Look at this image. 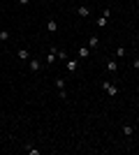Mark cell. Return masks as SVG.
<instances>
[{
    "label": "cell",
    "instance_id": "4",
    "mask_svg": "<svg viewBox=\"0 0 139 155\" xmlns=\"http://www.w3.org/2000/svg\"><path fill=\"white\" fill-rule=\"evenodd\" d=\"M56 60H58V49H56V46H51V51H49V56H46V63L53 65Z\"/></svg>",
    "mask_w": 139,
    "mask_h": 155
},
{
    "label": "cell",
    "instance_id": "6",
    "mask_svg": "<svg viewBox=\"0 0 139 155\" xmlns=\"http://www.w3.org/2000/svg\"><path fill=\"white\" fill-rule=\"evenodd\" d=\"M28 67H30V72H40L42 70V63L37 58H33V60H28Z\"/></svg>",
    "mask_w": 139,
    "mask_h": 155
},
{
    "label": "cell",
    "instance_id": "13",
    "mask_svg": "<svg viewBox=\"0 0 139 155\" xmlns=\"http://www.w3.org/2000/svg\"><path fill=\"white\" fill-rule=\"evenodd\" d=\"M7 39H9V30L2 28V30H0V42H7Z\"/></svg>",
    "mask_w": 139,
    "mask_h": 155
},
{
    "label": "cell",
    "instance_id": "3",
    "mask_svg": "<svg viewBox=\"0 0 139 155\" xmlns=\"http://www.w3.org/2000/svg\"><path fill=\"white\" fill-rule=\"evenodd\" d=\"M56 88H58V95L63 97V100H65V97H67V93H65V79H63V77H58V79H56Z\"/></svg>",
    "mask_w": 139,
    "mask_h": 155
},
{
    "label": "cell",
    "instance_id": "10",
    "mask_svg": "<svg viewBox=\"0 0 139 155\" xmlns=\"http://www.w3.org/2000/svg\"><path fill=\"white\" fill-rule=\"evenodd\" d=\"M77 58H88V46H79V51H77Z\"/></svg>",
    "mask_w": 139,
    "mask_h": 155
},
{
    "label": "cell",
    "instance_id": "19",
    "mask_svg": "<svg viewBox=\"0 0 139 155\" xmlns=\"http://www.w3.org/2000/svg\"><path fill=\"white\" fill-rule=\"evenodd\" d=\"M28 2H30V0H19V5H28Z\"/></svg>",
    "mask_w": 139,
    "mask_h": 155
},
{
    "label": "cell",
    "instance_id": "9",
    "mask_svg": "<svg viewBox=\"0 0 139 155\" xmlns=\"http://www.w3.org/2000/svg\"><path fill=\"white\" fill-rule=\"evenodd\" d=\"M77 14H79V16H91V7H77Z\"/></svg>",
    "mask_w": 139,
    "mask_h": 155
},
{
    "label": "cell",
    "instance_id": "8",
    "mask_svg": "<svg viewBox=\"0 0 139 155\" xmlns=\"http://www.w3.org/2000/svg\"><path fill=\"white\" fill-rule=\"evenodd\" d=\"M46 30H49V32H56V30H58V21H56V19H49V21H46Z\"/></svg>",
    "mask_w": 139,
    "mask_h": 155
},
{
    "label": "cell",
    "instance_id": "12",
    "mask_svg": "<svg viewBox=\"0 0 139 155\" xmlns=\"http://www.w3.org/2000/svg\"><path fill=\"white\" fill-rule=\"evenodd\" d=\"M107 21H109V16H104V14H102V16L98 19V28H104V26H107Z\"/></svg>",
    "mask_w": 139,
    "mask_h": 155
},
{
    "label": "cell",
    "instance_id": "17",
    "mask_svg": "<svg viewBox=\"0 0 139 155\" xmlns=\"http://www.w3.org/2000/svg\"><path fill=\"white\" fill-rule=\"evenodd\" d=\"M28 153H30V155H40V150L33 148V146H28Z\"/></svg>",
    "mask_w": 139,
    "mask_h": 155
},
{
    "label": "cell",
    "instance_id": "15",
    "mask_svg": "<svg viewBox=\"0 0 139 155\" xmlns=\"http://www.w3.org/2000/svg\"><path fill=\"white\" fill-rule=\"evenodd\" d=\"M67 58H70V56H67V51H63V49H58V60H63V63H65Z\"/></svg>",
    "mask_w": 139,
    "mask_h": 155
},
{
    "label": "cell",
    "instance_id": "18",
    "mask_svg": "<svg viewBox=\"0 0 139 155\" xmlns=\"http://www.w3.org/2000/svg\"><path fill=\"white\" fill-rule=\"evenodd\" d=\"M132 67H134V70H139V58H134V60H132Z\"/></svg>",
    "mask_w": 139,
    "mask_h": 155
},
{
    "label": "cell",
    "instance_id": "14",
    "mask_svg": "<svg viewBox=\"0 0 139 155\" xmlns=\"http://www.w3.org/2000/svg\"><path fill=\"white\" fill-rule=\"evenodd\" d=\"M132 132H134L132 125H125V127H123V134H125V137H132Z\"/></svg>",
    "mask_w": 139,
    "mask_h": 155
},
{
    "label": "cell",
    "instance_id": "2",
    "mask_svg": "<svg viewBox=\"0 0 139 155\" xmlns=\"http://www.w3.org/2000/svg\"><path fill=\"white\" fill-rule=\"evenodd\" d=\"M65 67H67V72H70V74H74V72L79 70V58H67V60H65Z\"/></svg>",
    "mask_w": 139,
    "mask_h": 155
},
{
    "label": "cell",
    "instance_id": "5",
    "mask_svg": "<svg viewBox=\"0 0 139 155\" xmlns=\"http://www.w3.org/2000/svg\"><path fill=\"white\" fill-rule=\"evenodd\" d=\"M16 56H19V60H23V63H28V60H30V51H28L26 46H23V49H19V53H16Z\"/></svg>",
    "mask_w": 139,
    "mask_h": 155
},
{
    "label": "cell",
    "instance_id": "16",
    "mask_svg": "<svg viewBox=\"0 0 139 155\" xmlns=\"http://www.w3.org/2000/svg\"><path fill=\"white\" fill-rule=\"evenodd\" d=\"M121 56H125V46H118V49H116V58H121Z\"/></svg>",
    "mask_w": 139,
    "mask_h": 155
},
{
    "label": "cell",
    "instance_id": "1",
    "mask_svg": "<svg viewBox=\"0 0 139 155\" xmlns=\"http://www.w3.org/2000/svg\"><path fill=\"white\" fill-rule=\"evenodd\" d=\"M102 91H104L109 97H116V95H118V88H116V84H111V81H102Z\"/></svg>",
    "mask_w": 139,
    "mask_h": 155
},
{
    "label": "cell",
    "instance_id": "11",
    "mask_svg": "<svg viewBox=\"0 0 139 155\" xmlns=\"http://www.w3.org/2000/svg\"><path fill=\"white\" fill-rule=\"evenodd\" d=\"M88 46H91V49H98L100 46V37H88Z\"/></svg>",
    "mask_w": 139,
    "mask_h": 155
},
{
    "label": "cell",
    "instance_id": "7",
    "mask_svg": "<svg viewBox=\"0 0 139 155\" xmlns=\"http://www.w3.org/2000/svg\"><path fill=\"white\" fill-rule=\"evenodd\" d=\"M107 72H118V63H116V58H111V60H107Z\"/></svg>",
    "mask_w": 139,
    "mask_h": 155
}]
</instances>
